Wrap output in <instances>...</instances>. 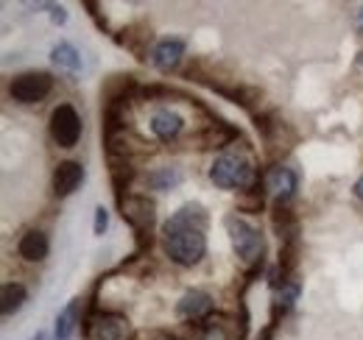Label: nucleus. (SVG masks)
I'll use <instances>...</instances> for the list:
<instances>
[{"mask_svg": "<svg viewBox=\"0 0 363 340\" xmlns=\"http://www.w3.org/2000/svg\"><path fill=\"white\" fill-rule=\"evenodd\" d=\"M207 215L199 204H184L179 212L162 226V249L177 265H196L207 254V237H204Z\"/></svg>", "mask_w": 363, "mask_h": 340, "instance_id": "nucleus-1", "label": "nucleus"}, {"mask_svg": "<svg viewBox=\"0 0 363 340\" xmlns=\"http://www.w3.org/2000/svg\"><path fill=\"white\" fill-rule=\"evenodd\" d=\"M224 226L229 232V240H232V249L235 254L240 256V262L252 271H257L263 265V254H266V243H263V234L243 217L238 215H227L224 217Z\"/></svg>", "mask_w": 363, "mask_h": 340, "instance_id": "nucleus-2", "label": "nucleus"}, {"mask_svg": "<svg viewBox=\"0 0 363 340\" xmlns=\"http://www.w3.org/2000/svg\"><path fill=\"white\" fill-rule=\"evenodd\" d=\"M210 181L221 190L246 193L257 184V173H255V165L243 154H221L210 168Z\"/></svg>", "mask_w": 363, "mask_h": 340, "instance_id": "nucleus-3", "label": "nucleus"}, {"mask_svg": "<svg viewBox=\"0 0 363 340\" xmlns=\"http://www.w3.org/2000/svg\"><path fill=\"white\" fill-rule=\"evenodd\" d=\"M121 215L123 220H129V226L135 229L137 234V246L140 251L151 249V229H154V201L145 198V196H129L121 201Z\"/></svg>", "mask_w": 363, "mask_h": 340, "instance_id": "nucleus-4", "label": "nucleus"}, {"mask_svg": "<svg viewBox=\"0 0 363 340\" xmlns=\"http://www.w3.org/2000/svg\"><path fill=\"white\" fill-rule=\"evenodd\" d=\"M84 338L87 340H129L132 324L121 312H95L84 321Z\"/></svg>", "mask_w": 363, "mask_h": 340, "instance_id": "nucleus-5", "label": "nucleus"}, {"mask_svg": "<svg viewBox=\"0 0 363 340\" xmlns=\"http://www.w3.org/2000/svg\"><path fill=\"white\" fill-rule=\"evenodd\" d=\"M50 137L59 148H73L82 137V118L70 103H59L50 112Z\"/></svg>", "mask_w": 363, "mask_h": 340, "instance_id": "nucleus-6", "label": "nucleus"}, {"mask_svg": "<svg viewBox=\"0 0 363 340\" xmlns=\"http://www.w3.org/2000/svg\"><path fill=\"white\" fill-rule=\"evenodd\" d=\"M50 86H53V79L48 73H43V70H28V73H20V76L11 79L9 92H11V98L17 103H26L28 106V103H40L48 92H50Z\"/></svg>", "mask_w": 363, "mask_h": 340, "instance_id": "nucleus-7", "label": "nucleus"}, {"mask_svg": "<svg viewBox=\"0 0 363 340\" xmlns=\"http://www.w3.org/2000/svg\"><path fill=\"white\" fill-rule=\"evenodd\" d=\"M263 184L279 204H288L294 198V193H296V173L291 168H285V165H277V168L266 173Z\"/></svg>", "mask_w": 363, "mask_h": 340, "instance_id": "nucleus-8", "label": "nucleus"}, {"mask_svg": "<svg viewBox=\"0 0 363 340\" xmlns=\"http://www.w3.org/2000/svg\"><path fill=\"white\" fill-rule=\"evenodd\" d=\"M82 181H84V165H82V162L67 159V162H59L56 170H53V193H56L59 198L70 196Z\"/></svg>", "mask_w": 363, "mask_h": 340, "instance_id": "nucleus-9", "label": "nucleus"}, {"mask_svg": "<svg viewBox=\"0 0 363 340\" xmlns=\"http://www.w3.org/2000/svg\"><path fill=\"white\" fill-rule=\"evenodd\" d=\"M179 315L187 321H207L213 312V298L207 296L204 290H187L179 301Z\"/></svg>", "mask_w": 363, "mask_h": 340, "instance_id": "nucleus-10", "label": "nucleus"}, {"mask_svg": "<svg viewBox=\"0 0 363 340\" xmlns=\"http://www.w3.org/2000/svg\"><path fill=\"white\" fill-rule=\"evenodd\" d=\"M182 56H184V42L182 40H162V42L154 45V50H151V62L162 73H171L174 67H179Z\"/></svg>", "mask_w": 363, "mask_h": 340, "instance_id": "nucleus-11", "label": "nucleus"}, {"mask_svg": "<svg viewBox=\"0 0 363 340\" xmlns=\"http://www.w3.org/2000/svg\"><path fill=\"white\" fill-rule=\"evenodd\" d=\"M17 251L23 259H28V262H43L50 251V243H48V234L43 232H37V229H31V232H26L23 237H20V243H17Z\"/></svg>", "mask_w": 363, "mask_h": 340, "instance_id": "nucleus-12", "label": "nucleus"}, {"mask_svg": "<svg viewBox=\"0 0 363 340\" xmlns=\"http://www.w3.org/2000/svg\"><path fill=\"white\" fill-rule=\"evenodd\" d=\"M182 128H184V120H182V115L171 112V109H160V112L151 118V131H154V134H157L162 142H171V140H177Z\"/></svg>", "mask_w": 363, "mask_h": 340, "instance_id": "nucleus-13", "label": "nucleus"}, {"mask_svg": "<svg viewBox=\"0 0 363 340\" xmlns=\"http://www.w3.org/2000/svg\"><path fill=\"white\" fill-rule=\"evenodd\" d=\"M50 59H53V64H59V67H65V70H70V73H79V70H82V56H79V50L70 42L56 45V47L50 50Z\"/></svg>", "mask_w": 363, "mask_h": 340, "instance_id": "nucleus-14", "label": "nucleus"}, {"mask_svg": "<svg viewBox=\"0 0 363 340\" xmlns=\"http://www.w3.org/2000/svg\"><path fill=\"white\" fill-rule=\"evenodd\" d=\"M26 298H28V290H26L20 282H9V285H3V304H0L3 315H14V312L26 304Z\"/></svg>", "mask_w": 363, "mask_h": 340, "instance_id": "nucleus-15", "label": "nucleus"}, {"mask_svg": "<svg viewBox=\"0 0 363 340\" xmlns=\"http://www.w3.org/2000/svg\"><path fill=\"white\" fill-rule=\"evenodd\" d=\"M76 315H79V298H76V301H70V304L59 312V318H56V340H67L70 335H73Z\"/></svg>", "mask_w": 363, "mask_h": 340, "instance_id": "nucleus-16", "label": "nucleus"}, {"mask_svg": "<svg viewBox=\"0 0 363 340\" xmlns=\"http://www.w3.org/2000/svg\"><path fill=\"white\" fill-rule=\"evenodd\" d=\"M296 296H299V285L294 282V276L291 279H285L282 282V290H279V296H277V304H274V315H285L291 307H294V301H296Z\"/></svg>", "mask_w": 363, "mask_h": 340, "instance_id": "nucleus-17", "label": "nucleus"}, {"mask_svg": "<svg viewBox=\"0 0 363 340\" xmlns=\"http://www.w3.org/2000/svg\"><path fill=\"white\" fill-rule=\"evenodd\" d=\"M179 181H182V173L179 170H171V168H162V170H157V173L148 176V184H151L154 190H171V187L179 184Z\"/></svg>", "mask_w": 363, "mask_h": 340, "instance_id": "nucleus-18", "label": "nucleus"}, {"mask_svg": "<svg viewBox=\"0 0 363 340\" xmlns=\"http://www.w3.org/2000/svg\"><path fill=\"white\" fill-rule=\"evenodd\" d=\"M238 207L246 210V212H260V210H263V193H260V190H257L255 196H246V193H243V196L238 198Z\"/></svg>", "mask_w": 363, "mask_h": 340, "instance_id": "nucleus-19", "label": "nucleus"}, {"mask_svg": "<svg viewBox=\"0 0 363 340\" xmlns=\"http://www.w3.org/2000/svg\"><path fill=\"white\" fill-rule=\"evenodd\" d=\"M106 223H109V217H106V210H104V207H98V210H95V234H104Z\"/></svg>", "mask_w": 363, "mask_h": 340, "instance_id": "nucleus-20", "label": "nucleus"}, {"mask_svg": "<svg viewBox=\"0 0 363 340\" xmlns=\"http://www.w3.org/2000/svg\"><path fill=\"white\" fill-rule=\"evenodd\" d=\"M355 28H358V34L363 37V8H358V14H355Z\"/></svg>", "mask_w": 363, "mask_h": 340, "instance_id": "nucleus-21", "label": "nucleus"}, {"mask_svg": "<svg viewBox=\"0 0 363 340\" xmlns=\"http://www.w3.org/2000/svg\"><path fill=\"white\" fill-rule=\"evenodd\" d=\"M355 196H358V198L363 201V176L358 178V181H355Z\"/></svg>", "mask_w": 363, "mask_h": 340, "instance_id": "nucleus-22", "label": "nucleus"}, {"mask_svg": "<svg viewBox=\"0 0 363 340\" xmlns=\"http://www.w3.org/2000/svg\"><path fill=\"white\" fill-rule=\"evenodd\" d=\"M260 340H272V329H266V332L260 335Z\"/></svg>", "mask_w": 363, "mask_h": 340, "instance_id": "nucleus-23", "label": "nucleus"}, {"mask_svg": "<svg viewBox=\"0 0 363 340\" xmlns=\"http://www.w3.org/2000/svg\"><path fill=\"white\" fill-rule=\"evenodd\" d=\"M358 62H361V64H363V53H361V59H358Z\"/></svg>", "mask_w": 363, "mask_h": 340, "instance_id": "nucleus-24", "label": "nucleus"}, {"mask_svg": "<svg viewBox=\"0 0 363 340\" xmlns=\"http://www.w3.org/2000/svg\"><path fill=\"white\" fill-rule=\"evenodd\" d=\"M165 340H174V338H165Z\"/></svg>", "mask_w": 363, "mask_h": 340, "instance_id": "nucleus-25", "label": "nucleus"}]
</instances>
